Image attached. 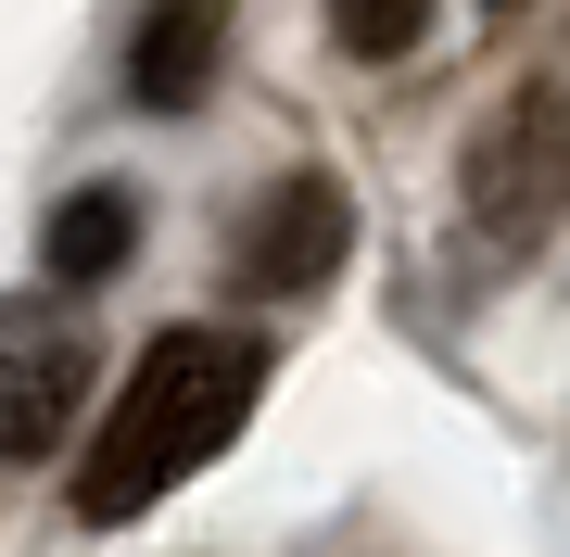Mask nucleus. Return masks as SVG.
I'll list each match as a JSON object with an SVG mask.
<instances>
[{"label": "nucleus", "instance_id": "7ed1b4c3", "mask_svg": "<svg viewBox=\"0 0 570 557\" xmlns=\"http://www.w3.org/2000/svg\"><path fill=\"white\" fill-rule=\"evenodd\" d=\"M343 253H355L343 178H279V190H266V216L242 228V279H254V291H317Z\"/></svg>", "mask_w": 570, "mask_h": 557}, {"label": "nucleus", "instance_id": "f03ea898", "mask_svg": "<svg viewBox=\"0 0 570 557\" xmlns=\"http://www.w3.org/2000/svg\"><path fill=\"white\" fill-rule=\"evenodd\" d=\"M558 216H570V89L520 77L469 140V228L482 253H532Z\"/></svg>", "mask_w": 570, "mask_h": 557}, {"label": "nucleus", "instance_id": "f257e3e1", "mask_svg": "<svg viewBox=\"0 0 570 557\" xmlns=\"http://www.w3.org/2000/svg\"><path fill=\"white\" fill-rule=\"evenodd\" d=\"M254 392H266V342H242V330H165V342H140V368H127V392H115V418H102V444L77 456V519H140V507H165L178 481H204L228 444H242V418H254Z\"/></svg>", "mask_w": 570, "mask_h": 557}, {"label": "nucleus", "instance_id": "423d86ee", "mask_svg": "<svg viewBox=\"0 0 570 557\" xmlns=\"http://www.w3.org/2000/svg\"><path fill=\"white\" fill-rule=\"evenodd\" d=\"M127 241H140V203H127L115 178H89V190H63V216L39 228V253H51V279H115L127 267Z\"/></svg>", "mask_w": 570, "mask_h": 557}, {"label": "nucleus", "instance_id": "20e7f679", "mask_svg": "<svg viewBox=\"0 0 570 557\" xmlns=\"http://www.w3.org/2000/svg\"><path fill=\"white\" fill-rule=\"evenodd\" d=\"M216 39H228V0H153L140 39H127V89L153 115H190L216 89Z\"/></svg>", "mask_w": 570, "mask_h": 557}, {"label": "nucleus", "instance_id": "39448f33", "mask_svg": "<svg viewBox=\"0 0 570 557\" xmlns=\"http://www.w3.org/2000/svg\"><path fill=\"white\" fill-rule=\"evenodd\" d=\"M63 406H77V342H0V469L63 444Z\"/></svg>", "mask_w": 570, "mask_h": 557}, {"label": "nucleus", "instance_id": "0eeeda50", "mask_svg": "<svg viewBox=\"0 0 570 557\" xmlns=\"http://www.w3.org/2000/svg\"><path fill=\"white\" fill-rule=\"evenodd\" d=\"M330 39H343L355 63H406L431 39V0H330Z\"/></svg>", "mask_w": 570, "mask_h": 557}]
</instances>
